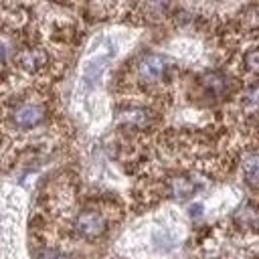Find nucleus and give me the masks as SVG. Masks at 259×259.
<instances>
[{
	"mask_svg": "<svg viewBox=\"0 0 259 259\" xmlns=\"http://www.w3.org/2000/svg\"><path fill=\"white\" fill-rule=\"evenodd\" d=\"M75 231L83 239H97L107 231V221L97 210H81L75 217Z\"/></svg>",
	"mask_w": 259,
	"mask_h": 259,
	"instance_id": "1",
	"label": "nucleus"
},
{
	"mask_svg": "<svg viewBox=\"0 0 259 259\" xmlns=\"http://www.w3.org/2000/svg\"><path fill=\"white\" fill-rule=\"evenodd\" d=\"M12 121L20 130H32L45 121V107L40 103L24 101L12 109Z\"/></svg>",
	"mask_w": 259,
	"mask_h": 259,
	"instance_id": "2",
	"label": "nucleus"
},
{
	"mask_svg": "<svg viewBox=\"0 0 259 259\" xmlns=\"http://www.w3.org/2000/svg\"><path fill=\"white\" fill-rule=\"evenodd\" d=\"M164 71H166V61L156 53H148L138 61V75L146 83L158 81L164 75Z\"/></svg>",
	"mask_w": 259,
	"mask_h": 259,
	"instance_id": "3",
	"label": "nucleus"
},
{
	"mask_svg": "<svg viewBox=\"0 0 259 259\" xmlns=\"http://www.w3.org/2000/svg\"><path fill=\"white\" fill-rule=\"evenodd\" d=\"M49 61V55L45 49L40 47H32V49H24L20 55H18V65L24 69V71H38L47 65Z\"/></svg>",
	"mask_w": 259,
	"mask_h": 259,
	"instance_id": "4",
	"label": "nucleus"
},
{
	"mask_svg": "<svg viewBox=\"0 0 259 259\" xmlns=\"http://www.w3.org/2000/svg\"><path fill=\"white\" fill-rule=\"evenodd\" d=\"M119 121L130 127H146L150 123V111L144 107H123L119 111Z\"/></svg>",
	"mask_w": 259,
	"mask_h": 259,
	"instance_id": "5",
	"label": "nucleus"
},
{
	"mask_svg": "<svg viewBox=\"0 0 259 259\" xmlns=\"http://www.w3.org/2000/svg\"><path fill=\"white\" fill-rule=\"evenodd\" d=\"M243 174H245V180L253 186V188H259V152H249L243 156Z\"/></svg>",
	"mask_w": 259,
	"mask_h": 259,
	"instance_id": "6",
	"label": "nucleus"
},
{
	"mask_svg": "<svg viewBox=\"0 0 259 259\" xmlns=\"http://www.w3.org/2000/svg\"><path fill=\"white\" fill-rule=\"evenodd\" d=\"M235 223L239 227H259V208L253 204H243L235 212Z\"/></svg>",
	"mask_w": 259,
	"mask_h": 259,
	"instance_id": "7",
	"label": "nucleus"
},
{
	"mask_svg": "<svg viewBox=\"0 0 259 259\" xmlns=\"http://www.w3.org/2000/svg\"><path fill=\"white\" fill-rule=\"evenodd\" d=\"M202 85L208 89V93L221 95V93H225V89H227V77H225L223 73H219V71H208V73H204V77H202Z\"/></svg>",
	"mask_w": 259,
	"mask_h": 259,
	"instance_id": "8",
	"label": "nucleus"
},
{
	"mask_svg": "<svg viewBox=\"0 0 259 259\" xmlns=\"http://www.w3.org/2000/svg\"><path fill=\"white\" fill-rule=\"evenodd\" d=\"M194 190H196V184L186 176H176L170 180V192L176 198H188L190 194H194Z\"/></svg>",
	"mask_w": 259,
	"mask_h": 259,
	"instance_id": "9",
	"label": "nucleus"
},
{
	"mask_svg": "<svg viewBox=\"0 0 259 259\" xmlns=\"http://www.w3.org/2000/svg\"><path fill=\"white\" fill-rule=\"evenodd\" d=\"M105 63H107V57H99V59H93L85 65V71H83V81L87 85H95V81L101 77L103 69H105Z\"/></svg>",
	"mask_w": 259,
	"mask_h": 259,
	"instance_id": "10",
	"label": "nucleus"
},
{
	"mask_svg": "<svg viewBox=\"0 0 259 259\" xmlns=\"http://www.w3.org/2000/svg\"><path fill=\"white\" fill-rule=\"evenodd\" d=\"M245 67L251 73H259V49H251L245 55Z\"/></svg>",
	"mask_w": 259,
	"mask_h": 259,
	"instance_id": "11",
	"label": "nucleus"
},
{
	"mask_svg": "<svg viewBox=\"0 0 259 259\" xmlns=\"http://www.w3.org/2000/svg\"><path fill=\"white\" fill-rule=\"evenodd\" d=\"M245 101L247 103H259V89H249L245 93Z\"/></svg>",
	"mask_w": 259,
	"mask_h": 259,
	"instance_id": "12",
	"label": "nucleus"
},
{
	"mask_svg": "<svg viewBox=\"0 0 259 259\" xmlns=\"http://www.w3.org/2000/svg\"><path fill=\"white\" fill-rule=\"evenodd\" d=\"M45 259H71V257L65 255V253H59V251H49V253L45 255Z\"/></svg>",
	"mask_w": 259,
	"mask_h": 259,
	"instance_id": "13",
	"label": "nucleus"
},
{
	"mask_svg": "<svg viewBox=\"0 0 259 259\" xmlns=\"http://www.w3.org/2000/svg\"><path fill=\"white\" fill-rule=\"evenodd\" d=\"M200 214H202V204H192L190 206V217L192 219H198Z\"/></svg>",
	"mask_w": 259,
	"mask_h": 259,
	"instance_id": "14",
	"label": "nucleus"
}]
</instances>
